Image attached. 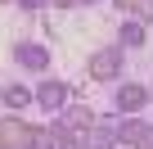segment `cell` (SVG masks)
I'll return each instance as SVG.
<instances>
[{
    "instance_id": "obj_1",
    "label": "cell",
    "mask_w": 153,
    "mask_h": 149,
    "mask_svg": "<svg viewBox=\"0 0 153 149\" xmlns=\"http://www.w3.org/2000/svg\"><path fill=\"white\" fill-rule=\"evenodd\" d=\"M126 45L122 41H108V45H99L90 59H86V77L90 82H99V86H117L122 82V72H126Z\"/></svg>"
},
{
    "instance_id": "obj_2",
    "label": "cell",
    "mask_w": 153,
    "mask_h": 149,
    "mask_svg": "<svg viewBox=\"0 0 153 149\" xmlns=\"http://www.w3.org/2000/svg\"><path fill=\"white\" fill-rule=\"evenodd\" d=\"M36 136H41V127L27 122L23 113L0 118V149H36Z\"/></svg>"
},
{
    "instance_id": "obj_3",
    "label": "cell",
    "mask_w": 153,
    "mask_h": 149,
    "mask_svg": "<svg viewBox=\"0 0 153 149\" xmlns=\"http://www.w3.org/2000/svg\"><path fill=\"white\" fill-rule=\"evenodd\" d=\"M9 59H14V68L32 72V77H45V72H50V45L45 41H14L9 45Z\"/></svg>"
},
{
    "instance_id": "obj_4",
    "label": "cell",
    "mask_w": 153,
    "mask_h": 149,
    "mask_svg": "<svg viewBox=\"0 0 153 149\" xmlns=\"http://www.w3.org/2000/svg\"><path fill=\"white\" fill-rule=\"evenodd\" d=\"M32 91H36V109L50 113V118H59V113L72 104V86H68L63 77H41Z\"/></svg>"
},
{
    "instance_id": "obj_5",
    "label": "cell",
    "mask_w": 153,
    "mask_h": 149,
    "mask_svg": "<svg viewBox=\"0 0 153 149\" xmlns=\"http://www.w3.org/2000/svg\"><path fill=\"white\" fill-rule=\"evenodd\" d=\"M149 100H153V91H149L144 82H126V77H122V82L113 86V109H117L122 118L144 113V109H149Z\"/></svg>"
},
{
    "instance_id": "obj_6",
    "label": "cell",
    "mask_w": 153,
    "mask_h": 149,
    "mask_svg": "<svg viewBox=\"0 0 153 149\" xmlns=\"http://www.w3.org/2000/svg\"><path fill=\"white\" fill-rule=\"evenodd\" d=\"M117 136H122V149H153V122L144 113L117 118Z\"/></svg>"
},
{
    "instance_id": "obj_7",
    "label": "cell",
    "mask_w": 153,
    "mask_h": 149,
    "mask_svg": "<svg viewBox=\"0 0 153 149\" xmlns=\"http://www.w3.org/2000/svg\"><path fill=\"white\" fill-rule=\"evenodd\" d=\"M86 149H122V136H117V118H99V122L86 131Z\"/></svg>"
},
{
    "instance_id": "obj_8",
    "label": "cell",
    "mask_w": 153,
    "mask_h": 149,
    "mask_svg": "<svg viewBox=\"0 0 153 149\" xmlns=\"http://www.w3.org/2000/svg\"><path fill=\"white\" fill-rule=\"evenodd\" d=\"M59 122H68V127H72L76 136H86V131H90V127L99 122V113H95L90 104H81V100H72V104H68V109L59 113Z\"/></svg>"
},
{
    "instance_id": "obj_9",
    "label": "cell",
    "mask_w": 153,
    "mask_h": 149,
    "mask_svg": "<svg viewBox=\"0 0 153 149\" xmlns=\"http://www.w3.org/2000/svg\"><path fill=\"white\" fill-rule=\"evenodd\" d=\"M0 104H5L9 113H23L27 104H36V91L23 86V82H5V86H0Z\"/></svg>"
},
{
    "instance_id": "obj_10",
    "label": "cell",
    "mask_w": 153,
    "mask_h": 149,
    "mask_svg": "<svg viewBox=\"0 0 153 149\" xmlns=\"http://www.w3.org/2000/svg\"><path fill=\"white\" fill-rule=\"evenodd\" d=\"M117 41H122L126 50H140V45H149V23H140V18H126V23H122V32H117Z\"/></svg>"
},
{
    "instance_id": "obj_11",
    "label": "cell",
    "mask_w": 153,
    "mask_h": 149,
    "mask_svg": "<svg viewBox=\"0 0 153 149\" xmlns=\"http://www.w3.org/2000/svg\"><path fill=\"white\" fill-rule=\"evenodd\" d=\"M108 5H113L117 14L140 18V23H149V27H153V0H108Z\"/></svg>"
},
{
    "instance_id": "obj_12",
    "label": "cell",
    "mask_w": 153,
    "mask_h": 149,
    "mask_svg": "<svg viewBox=\"0 0 153 149\" xmlns=\"http://www.w3.org/2000/svg\"><path fill=\"white\" fill-rule=\"evenodd\" d=\"M50 0H14V9H27V14H36V9H45Z\"/></svg>"
},
{
    "instance_id": "obj_13",
    "label": "cell",
    "mask_w": 153,
    "mask_h": 149,
    "mask_svg": "<svg viewBox=\"0 0 153 149\" xmlns=\"http://www.w3.org/2000/svg\"><path fill=\"white\" fill-rule=\"evenodd\" d=\"M86 0H50V9H81Z\"/></svg>"
},
{
    "instance_id": "obj_14",
    "label": "cell",
    "mask_w": 153,
    "mask_h": 149,
    "mask_svg": "<svg viewBox=\"0 0 153 149\" xmlns=\"http://www.w3.org/2000/svg\"><path fill=\"white\" fill-rule=\"evenodd\" d=\"M86 5H104V0H86Z\"/></svg>"
},
{
    "instance_id": "obj_15",
    "label": "cell",
    "mask_w": 153,
    "mask_h": 149,
    "mask_svg": "<svg viewBox=\"0 0 153 149\" xmlns=\"http://www.w3.org/2000/svg\"><path fill=\"white\" fill-rule=\"evenodd\" d=\"M0 5H14V0H0Z\"/></svg>"
}]
</instances>
